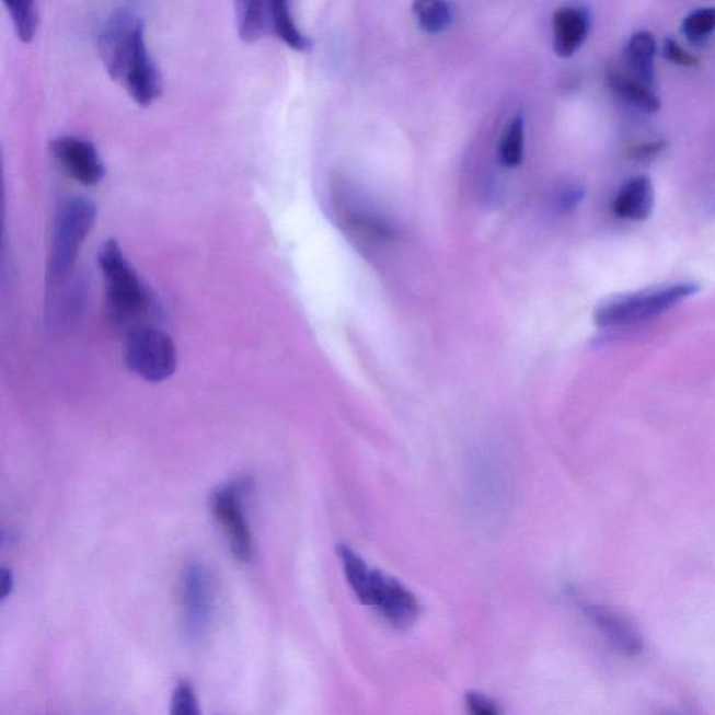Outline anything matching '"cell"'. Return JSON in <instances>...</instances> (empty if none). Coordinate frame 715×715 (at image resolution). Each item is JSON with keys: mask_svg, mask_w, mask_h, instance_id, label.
Returning a JSON list of instances; mask_svg holds the SVG:
<instances>
[{"mask_svg": "<svg viewBox=\"0 0 715 715\" xmlns=\"http://www.w3.org/2000/svg\"><path fill=\"white\" fill-rule=\"evenodd\" d=\"M337 555L349 588L364 606L374 608L394 627H408L417 621L419 600L402 581L370 567L351 546L337 545Z\"/></svg>", "mask_w": 715, "mask_h": 715, "instance_id": "1", "label": "cell"}, {"mask_svg": "<svg viewBox=\"0 0 715 715\" xmlns=\"http://www.w3.org/2000/svg\"><path fill=\"white\" fill-rule=\"evenodd\" d=\"M99 265L104 274L106 311L116 326H141L151 309V296L122 252L119 243L109 240L101 247Z\"/></svg>", "mask_w": 715, "mask_h": 715, "instance_id": "2", "label": "cell"}, {"mask_svg": "<svg viewBox=\"0 0 715 715\" xmlns=\"http://www.w3.org/2000/svg\"><path fill=\"white\" fill-rule=\"evenodd\" d=\"M696 282H676L608 299L598 305L595 322L600 327L632 326L661 316L688 298L696 296Z\"/></svg>", "mask_w": 715, "mask_h": 715, "instance_id": "3", "label": "cell"}, {"mask_svg": "<svg viewBox=\"0 0 715 715\" xmlns=\"http://www.w3.org/2000/svg\"><path fill=\"white\" fill-rule=\"evenodd\" d=\"M97 220V207L88 199L69 200L60 210L50 246L48 280L62 286L72 276L81 245Z\"/></svg>", "mask_w": 715, "mask_h": 715, "instance_id": "4", "label": "cell"}, {"mask_svg": "<svg viewBox=\"0 0 715 715\" xmlns=\"http://www.w3.org/2000/svg\"><path fill=\"white\" fill-rule=\"evenodd\" d=\"M125 361L137 377L159 383L171 378L176 370V347L169 334L150 324H141L129 332Z\"/></svg>", "mask_w": 715, "mask_h": 715, "instance_id": "5", "label": "cell"}, {"mask_svg": "<svg viewBox=\"0 0 715 715\" xmlns=\"http://www.w3.org/2000/svg\"><path fill=\"white\" fill-rule=\"evenodd\" d=\"M146 33L143 20L136 16L129 9L116 10L101 27L99 34V53L106 73L122 84L131 59H134L137 43Z\"/></svg>", "mask_w": 715, "mask_h": 715, "instance_id": "6", "label": "cell"}, {"mask_svg": "<svg viewBox=\"0 0 715 715\" xmlns=\"http://www.w3.org/2000/svg\"><path fill=\"white\" fill-rule=\"evenodd\" d=\"M251 481L237 480L218 486L210 496V509L216 519L226 527L233 556L241 562L253 557V540L250 526L243 515V496L250 494Z\"/></svg>", "mask_w": 715, "mask_h": 715, "instance_id": "7", "label": "cell"}, {"mask_svg": "<svg viewBox=\"0 0 715 715\" xmlns=\"http://www.w3.org/2000/svg\"><path fill=\"white\" fill-rule=\"evenodd\" d=\"M212 580L210 572L199 562H192L184 573V591H182V608L187 635L200 637L211 621Z\"/></svg>", "mask_w": 715, "mask_h": 715, "instance_id": "8", "label": "cell"}, {"mask_svg": "<svg viewBox=\"0 0 715 715\" xmlns=\"http://www.w3.org/2000/svg\"><path fill=\"white\" fill-rule=\"evenodd\" d=\"M49 149L66 174L79 184L93 186L104 180L103 161L91 141L76 136H60L50 141Z\"/></svg>", "mask_w": 715, "mask_h": 715, "instance_id": "9", "label": "cell"}, {"mask_svg": "<svg viewBox=\"0 0 715 715\" xmlns=\"http://www.w3.org/2000/svg\"><path fill=\"white\" fill-rule=\"evenodd\" d=\"M122 85L128 91L130 99L140 106H149L160 97L162 91V79L159 68L147 45L146 33L137 43L134 59L126 70Z\"/></svg>", "mask_w": 715, "mask_h": 715, "instance_id": "10", "label": "cell"}, {"mask_svg": "<svg viewBox=\"0 0 715 715\" xmlns=\"http://www.w3.org/2000/svg\"><path fill=\"white\" fill-rule=\"evenodd\" d=\"M577 606L588 621L600 628L616 650L627 657L641 656L643 651L642 635L625 618L618 615L610 608L597 606V603L577 601Z\"/></svg>", "mask_w": 715, "mask_h": 715, "instance_id": "11", "label": "cell"}, {"mask_svg": "<svg viewBox=\"0 0 715 715\" xmlns=\"http://www.w3.org/2000/svg\"><path fill=\"white\" fill-rule=\"evenodd\" d=\"M591 30L590 12L581 7L557 9L552 19L554 50L557 57L572 58L586 43Z\"/></svg>", "mask_w": 715, "mask_h": 715, "instance_id": "12", "label": "cell"}, {"mask_svg": "<svg viewBox=\"0 0 715 715\" xmlns=\"http://www.w3.org/2000/svg\"><path fill=\"white\" fill-rule=\"evenodd\" d=\"M654 209V186L650 177L638 175L627 180L612 203L613 215L627 221H644Z\"/></svg>", "mask_w": 715, "mask_h": 715, "instance_id": "13", "label": "cell"}, {"mask_svg": "<svg viewBox=\"0 0 715 715\" xmlns=\"http://www.w3.org/2000/svg\"><path fill=\"white\" fill-rule=\"evenodd\" d=\"M494 453H478L474 463V495L480 505H500L505 494V474Z\"/></svg>", "mask_w": 715, "mask_h": 715, "instance_id": "14", "label": "cell"}, {"mask_svg": "<svg viewBox=\"0 0 715 715\" xmlns=\"http://www.w3.org/2000/svg\"><path fill=\"white\" fill-rule=\"evenodd\" d=\"M656 55L657 41L651 33L633 34L625 48L626 72L656 89V69H654Z\"/></svg>", "mask_w": 715, "mask_h": 715, "instance_id": "15", "label": "cell"}, {"mask_svg": "<svg viewBox=\"0 0 715 715\" xmlns=\"http://www.w3.org/2000/svg\"><path fill=\"white\" fill-rule=\"evenodd\" d=\"M607 81L613 93L626 101L628 105L635 106L636 109L654 114L661 108V101H659L656 91L650 85L633 78L632 74L613 68L608 70Z\"/></svg>", "mask_w": 715, "mask_h": 715, "instance_id": "16", "label": "cell"}, {"mask_svg": "<svg viewBox=\"0 0 715 715\" xmlns=\"http://www.w3.org/2000/svg\"><path fill=\"white\" fill-rule=\"evenodd\" d=\"M268 12H270L274 32L287 47L299 53L311 47V41L299 30L293 18L292 0H268Z\"/></svg>", "mask_w": 715, "mask_h": 715, "instance_id": "17", "label": "cell"}, {"mask_svg": "<svg viewBox=\"0 0 715 715\" xmlns=\"http://www.w3.org/2000/svg\"><path fill=\"white\" fill-rule=\"evenodd\" d=\"M413 14L424 33L439 35L453 23V8L448 0H414Z\"/></svg>", "mask_w": 715, "mask_h": 715, "instance_id": "18", "label": "cell"}, {"mask_svg": "<svg viewBox=\"0 0 715 715\" xmlns=\"http://www.w3.org/2000/svg\"><path fill=\"white\" fill-rule=\"evenodd\" d=\"M12 20L14 32L23 44H30L38 32L37 0H2Z\"/></svg>", "mask_w": 715, "mask_h": 715, "instance_id": "19", "label": "cell"}, {"mask_svg": "<svg viewBox=\"0 0 715 715\" xmlns=\"http://www.w3.org/2000/svg\"><path fill=\"white\" fill-rule=\"evenodd\" d=\"M238 35L243 43H256L265 25V2L263 0H235Z\"/></svg>", "mask_w": 715, "mask_h": 715, "instance_id": "20", "label": "cell"}, {"mask_svg": "<svg viewBox=\"0 0 715 715\" xmlns=\"http://www.w3.org/2000/svg\"><path fill=\"white\" fill-rule=\"evenodd\" d=\"M526 122L521 115H516L506 125L499 143V160L507 169L519 166L524 157Z\"/></svg>", "mask_w": 715, "mask_h": 715, "instance_id": "21", "label": "cell"}, {"mask_svg": "<svg viewBox=\"0 0 715 715\" xmlns=\"http://www.w3.org/2000/svg\"><path fill=\"white\" fill-rule=\"evenodd\" d=\"M681 32L691 43H700L715 32V8L694 10L683 19Z\"/></svg>", "mask_w": 715, "mask_h": 715, "instance_id": "22", "label": "cell"}, {"mask_svg": "<svg viewBox=\"0 0 715 715\" xmlns=\"http://www.w3.org/2000/svg\"><path fill=\"white\" fill-rule=\"evenodd\" d=\"M172 715H200L194 687L187 682L177 683L172 696Z\"/></svg>", "mask_w": 715, "mask_h": 715, "instance_id": "23", "label": "cell"}, {"mask_svg": "<svg viewBox=\"0 0 715 715\" xmlns=\"http://www.w3.org/2000/svg\"><path fill=\"white\" fill-rule=\"evenodd\" d=\"M661 54L669 62L683 66V68H694V66L699 65L697 59L692 54H689L687 49L682 48L676 39H664Z\"/></svg>", "mask_w": 715, "mask_h": 715, "instance_id": "24", "label": "cell"}, {"mask_svg": "<svg viewBox=\"0 0 715 715\" xmlns=\"http://www.w3.org/2000/svg\"><path fill=\"white\" fill-rule=\"evenodd\" d=\"M466 708L471 714L475 715H498L500 708L498 703L494 702L485 694L478 692H470L465 694Z\"/></svg>", "mask_w": 715, "mask_h": 715, "instance_id": "25", "label": "cell"}, {"mask_svg": "<svg viewBox=\"0 0 715 715\" xmlns=\"http://www.w3.org/2000/svg\"><path fill=\"white\" fill-rule=\"evenodd\" d=\"M666 147L667 143L664 140L650 141V143H644L635 147V149L631 151V154L633 159L636 160H650L653 157L661 153Z\"/></svg>", "mask_w": 715, "mask_h": 715, "instance_id": "26", "label": "cell"}, {"mask_svg": "<svg viewBox=\"0 0 715 715\" xmlns=\"http://www.w3.org/2000/svg\"><path fill=\"white\" fill-rule=\"evenodd\" d=\"M0 580H2V583H0V592H2V595H0V598L4 600V598H7L10 595V592H12L13 590L12 570L7 569V567H2V576H0Z\"/></svg>", "mask_w": 715, "mask_h": 715, "instance_id": "27", "label": "cell"}]
</instances>
